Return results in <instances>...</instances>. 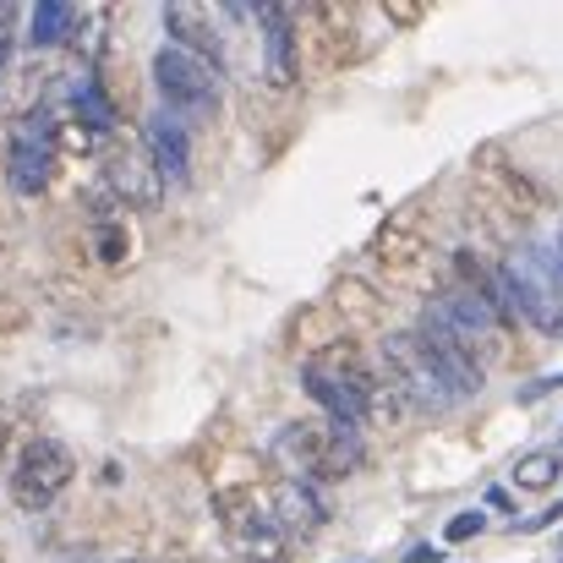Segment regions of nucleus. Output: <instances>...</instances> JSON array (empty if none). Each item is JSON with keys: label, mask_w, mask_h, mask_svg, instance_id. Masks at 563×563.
<instances>
[{"label": "nucleus", "mask_w": 563, "mask_h": 563, "mask_svg": "<svg viewBox=\"0 0 563 563\" xmlns=\"http://www.w3.org/2000/svg\"><path fill=\"white\" fill-rule=\"evenodd\" d=\"M504 307L526 318L537 334H563V257L553 246H520L504 268Z\"/></svg>", "instance_id": "obj_1"}, {"label": "nucleus", "mask_w": 563, "mask_h": 563, "mask_svg": "<svg viewBox=\"0 0 563 563\" xmlns=\"http://www.w3.org/2000/svg\"><path fill=\"white\" fill-rule=\"evenodd\" d=\"M274 454L290 465L296 482H340L362 465V438L356 427H340V421H290L279 427L274 438Z\"/></svg>", "instance_id": "obj_2"}, {"label": "nucleus", "mask_w": 563, "mask_h": 563, "mask_svg": "<svg viewBox=\"0 0 563 563\" xmlns=\"http://www.w3.org/2000/svg\"><path fill=\"white\" fill-rule=\"evenodd\" d=\"M383 373L394 377L399 399H410L416 410H454L465 394L449 377V367L432 356V345L410 329V334H388L383 340Z\"/></svg>", "instance_id": "obj_3"}, {"label": "nucleus", "mask_w": 563, "mask_h": 563, "mask_svg": "<svg viewBox=\"0 0 563 563\" xmlns=\"http://www.w3.org/2000/svg\"><path fill=\"white\" fill-rule=\"evenodd\" d=\"M301 383H307V394L329 410V421H340V427H362V421L373 416L377 388H373V377H367V367L356 362V351H345V345L312 356V362L301 367Z\"/></svg>", "instance_id": "obj_4"}, {"label": "nucleus", "mask_w": 563, "mask_h": 563, "mask_svg": "<svg viewBox=\"0 0 563 563\" xmlns=\"http://www.w3.org/2000/svg\"><path fill=\"white\" fill-rule=\"evenodd\" d=\"M219 520L230 548L246 563H285L290 559V531L279 520L274 504H263L257 493H219Z\"/></svg>", "instance_id": "obj_5"}, {"label": "nucleus", "mask_w": 563, "mask_h": 563, "mask_svg": "<svg viewBox=\"0 0 563 563\" xmlns=\"http://www.w3.org/2000/svg\"><path fill=\"white\" fill-rule=\"evenodd\" d=\"M71 476H77L71 449L55 443V438H33V443H22V454L11 465V504L38 515V509H49L71 487Z\"/></svg>", "instance_id": "obj_6"}, {"label": "nucleus", "mask_w": 563, "mask_h": 563, "mask_svg": "<svg viewBox=\"0 0 563 563\" xmlns=\"http://www.w3.org/2000/svg\"><path fill=\"white\" fill-rule=\"evenodd\" d=\"M427 318L443 323L471 356H482V351L498 345V301H493L487 290H465V285H454V290H443V296L427 301Z\"/></svg>", "instance_id": "obj_7"}, {"label": "nucleus", "mask_w": 563, "mask_h": 563, "mask_svg": "<svg viewBox=\"0 0 563 563\" xmlns=\"http://www.w3.org/2000/svg\"><path fill=\"white\" fill-rule=\"evenodd\" d=\"M99 170H104V187L132 208H154L159 191H165V176H159L148 143H137V137H104Z\"/></svg>", "instance_id": "obj_8"}, {"label": "nucleus", "mask_w": 563, "mask_h": 563, "mask_svg": "<svg viewBox=\"0 0 563 563\" xmlns=\"http://www.w3.org/2000/svg\"><path fill=\"white\" fill-rule=\"evenodd\" d=\"M154 88L165 93L170 110H213L219 99V77L202 55H191L187 44H165L154 55Z\"/></svg>", "instance_id": "obj_9"}, {"label": "nucleus", "mask_w": 563, "mask_h": 563, "mask_svg": "<svg viewBox=\"0 0 563 563\" xmlns=\"http://www.w3.org/2000/svg\"><path fill=\"white\" fill-rule=\"evenodd\" d=\"M55 176V137L44 132V115H33L27 126H16L11 154H5V181L22 197H38Z\"/></svg>", "instance_id": "obj_10"}, {"label": "nucleus", "mask_w": 563, "mask_h": 563, "mask_svg": "<svg viewBox=\"0 0 563 563\" xmlns=\"http://www.w3.org/2000/svg\"><path fill=\"white\" fill-rule=\"evenodd\" d=\"M143 143H148V154H154L165 187L191 181V137H187V121H181L176 110H154L148 126H143Z\"/></svg>", "instance_id": "obj_11"}, {"label": "nucleus", "mask_w": 563, "mask_h": 563, "mask_svg": "<svg viewBox=\"0 0 563 563\" xmlns=\"http://www.w3.org/2000/svg\"><path fill=\"white\" fill-rule=\"evenodd\" d=\"M274 509H279V520H285V531L290 537H307V531H318L323 526V498H318V487L312 482H279V493H274Z\"/></svg>", "instance_id": "obj_12"}, {"label": "nucleus", "mask_w": 563, "mask_h": 563, "mask_svg": "<svg viewBox=\"0 0 563 563\" xmlns=\"http://www.w3.org/2000/svg\"><path fill=\"white\" fill-rule=\"evenodd\" d=\"M257 22H263V71L268 82H290L296 77V60H290V16L274 11V5H257Z\"/></svg>", "instance_id": "obj_13"}, {"label": "nucleus", "mask_w": 563, "mask_h": 563, "mask_svg": "<svg viewBox=\"0 0 563 563\" xmlns=\"http://www.w3.org/2000/svg\"><path fill=\"white\" fill-rule=\"evenodd\" d=\"M559 471H563V454H553V449L520 454V460H515V487H520V493H548V487L559 482Z\"/></svg>", "instance_id": "obj_14"}, {"label": "nucleus", "mask_w": 563, "mask_h": 563, "mask_svg": "<svg viewBox=\"0 0 563 563\" xmlns=\"http://www.w3.org/2000/svg\"><path fill=\"white\" fill-rule=\"evenodd\" d=\"M66 33H71V5H66V0H38V5H33V44L49 49V44H60Z\"/></svg>", "instance_id": "obj_15"}, {"label": "nucleus", "mask_w": 563, "mask_h": 563, "mask_svg": "<svg viewBox=\"0 0 563 563\" xmlns=\"http://www.w3.org/2000/svg\"><path fill=\"white\" fill-rule=\"evenodd\" d=\"M71 104H77V115H82V126L88 132H115V110H110V99H104V88L99 82H88V88H77L71 93Z\"/></svg>", "instance_id": "obj_16"}, {"label": "nucleus", "mask_w": 563, "mask_h": 563, "mask_svg": "<svg viewBox=\"0 0 563 563\" xmlns=\"http://www.w3.org/2000/svg\"><path fill=\"white\" fill-rule=\"evenodd\" d=\"M482 531H487V515H482V509H471V515H454L443 537H449V542H471V537H482Z\"/></svg>", "instance_id": "obj_17"}, {"label": "nucleus", "mask_w": 563, "mask_h": 563, "mask_svg": "<svg viewBox=\"0 0 563 563\" xmlns=\"http://www.w3.org/2000/svg\"><path fill=\"white\" fill-rule=\"evenodd\" d=\"M548 388H563V373H553V377H542V383H526L520 388V399H542Z\"/></svg>", "instance_id": "obj_18"}, {"label": "nucleus", "mask_w": 563, "mask_h": 563, "mask_svg": "<svg viewBox=\"0 0 563 563\" xmlns=\"http://www.w3.org/2000/svg\"><path fill=\"white\" fill-rule=\"evenodd\" d=\"M553 520H563V504H553V509H542L537 520H526L520 531H542V526H553Z\"/></svg>", "instance_id": "obj_19"}, {"label": "nucleus", "mask_w": 563, "mask_h": 563, "mask_svg": "<svg viewBox=\"0 0 563 563\" xmlns=\"http://www.w3.org/2000/svg\"><path fill=\"white\" fill-rule=\"evenodd\" d=\"M405 563H432V548H416V553H410Z\"/></svg>", "instance_id": "obj_20"}, {"label": "nucleus", "mask_w": 563, "mask_h": 563, "mask_svg": "<svg viewBox=\"0 0 563 563\" xmlns=\"http://www.w3.org/2000/svg\"><path fill=\"white\" fill-rule=\"evenodd\" d=\"M5 44H11V38H5V22H0V60H5Z\"/></svg>", "instance_id": "obj_21"}, {"label": "nucleus", "mask_w": 563, "mask_h": 563, "mask_svg": "<svg viewBox=\"0 0 563 563\" xmlns=\"http://www.w3.org/2000/svg\"><path fill=\"white\" fill-rule=\"evenodd\" d=\"M559 257H563V230H559Z\"/></svg>", "instance_id": "obj_22"}, {"label": "nucleus", "mask_w": 563, "mask_h": 563, "mask_svg": "<svg viewBox=\"0 0 563 563\" xmlns=\"http://www.w3.org/2000/svg\"><path fill=\"white\" fill-rule=\"evenodd\" d=\"M121 563H143V559H121Z\"/></svg>", "instance_id": "obj_23"}, {"label": "nucleus", "mask_w": 563, "mask_h": 563, "mask_svg": "<svg viewBox=\"0 0 563 563\" xmlns=\"http://www.w3.org/2000/svg\"><path fill=\"white\" fill-rule=\"evenodd\" d=\"M191 563H208V559H191Z\"/></svg>", "instance_id": "obj_24"}]
</instances>
